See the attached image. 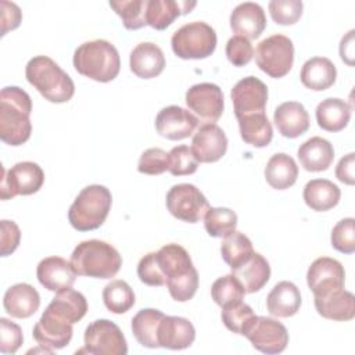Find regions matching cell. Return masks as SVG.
Segmentation results:
<instances>
[{"label": "cell", "instance_id": "b9f144b4", "mask_svg": "<svg viewBox=\"0 0 355 355\" xmlns=\"http://www.w3.org/2000/svg\"><path fill=\"white\" fill-rule=\"evenodd\" d=\"M220 316L226 329L240 336H244V333L255 319V313L251 306L243 301L223 306Z\"/></svg>", "mask_w": 355, "mask_h": 355}, {"label": "cell", "instance_id": "60d3db41", "mask_svg": "<svg viewBox=\"0 0 355 355\" xmlns=\"http://www.w3.org/2000/svg\"><path fill=\"white\" fill-rule=\"evenodd\" d=\"M245 294V290L233 273L216 279L211 287V297L220 308L243 301Z\"/></svg>", "mask_w": 355, "mask_h": 355}, {"label": "cell", "instance_id": "e575fe53", "mask_svg": "<svg viewBox=\"0 0 355 355\" xmlns=\"http://www.w3.org/2000/svg\"><path fill=\"white\" fill-rule=\"evenodd\" d=\"M164 313L154 308L140 309L132 319V333L137 343L147 348H159L158 327Z\"/></svg>", "mask_w": 355, "mask_h": 355}, {"label": "cell", "instance_id": "6da1fadb", "mask_svg": "<svg viewBox=\"0 0 355 355\" xmlns=\"http://www.w3.org/2000/svg\"><path fill=\"white\" fill-rule=\"evenodd\" d=\"M31 96L18 86L0 92V139L8 146H21L31 137Z\"/></svg>", "mask_w": 355, "mask_h": 355}, {"label": "cell", "instance_id": "816d5d0a", "mask_svg": "<svg viewBox=\"0 0 355 355\" xmlns=\"http://www.w3.org/2000/svg\"><path fill=\"white\" fill-rule=\"evenodd\" d=\"M0 227H1L0 252H1V257H7L12 254L19 245L21 230L14 220H7V219H3L0 222Z\"/></svg>", "mask_w": 355, "mask_h": 355}, {"label": "cell", "instance_id": "8fae6325", "mask_svg": "<svg viewBox=\"0 0 355 355\" xmlns=\"http://www.w3.org/2000/svg\"><path fill=\"white\" fill-rule=\"evenodd\" d=\"M186 104L204 123H215L223 114L222 89L215 83H197L186 92Z\"/></svg>", "mask_w": 355, "mask_h": 355}, {"label": "cell", "instance_id": "3957f363", "mask_svg": "<svg viewBox=\"0 0 355 355\" xmlns=\"http://www.w3.org/2000/svg\"><path fill=\"white\" fill-rule=\"evenodd\" d=\"M75 69L96 82L114 80L121 69V58L116 47L108 40L96 39L82 43L73 53Z\"/></svg>", "mask_w": 355, "mask_h": 355}, {"label": "cell", "instance_id": "7a4b0ae2", "mask_svg": "<svg viewBox=\"0 0 355 355\" xmlns=\"http://www.w3.org/2000/svg\"><path fill=\"white\" fill-rule=\"evenodd\" d=\"M69 262L78 276L111 279L119 272L122 257L111 244L93 239L79 243L72 251Z\"/></svg>", "mask_w": 355, "mask_h": 355}, {"label": "cell", "instance_id": "7dc6e473", "mask_svg": "<svg viewBox=\"0 0 355 355\" xmlns=\"http://www.w3.org/2000/svg\"><path fill=\"white\" fill-rule=\"evenodd\" d=\"M169 169L168 153L162 148L146 150L137 162V171L144 175H161Z\"/></svg>", "mask_w": 355, "mask_h": 355}, {"label": "cell", "instance_id": "ffe728a7", "mask_svg": "<svg viewBox=\"0 0 355 355\" xmlns=\"http://www.w3.org/2000/svg\"><path fill=\"white\" fill-rule=\"evenodd\" d=\"M196 338V329L191 322L182 316H164L158 327L159 347L168 349L189 348Z\"/></svg>", "mask_w": 355, "mask_h": 355}, {"label": "cell", "instance_id": "4dcf8cb0", "mask_svg": "<svg viewBox=\"0 0 355 355\" xmlns=\"http://www.w3.org/2000/svg\"><path fill=\"white\" fill-rule=\"evenodd\" d=\"M46 309L73 324L86 315L87 301L82 293L69 287L58 291Z\"/></svg>", "mask_w": 355, "mask_h": 355}, {"label": "cell", "instance_id": "836d02e7", "mask_svg": "<svg viewBox=\"0 0 355 355\" xmlns=\"http://www.w3.org/2000/svg\"><path fill=\"white\" fill-rule=\"evenodd\" d=\"M319 128L327 132L343 130L351 119V107L341 98H324L315 111Z\"/></svg>", "mask_w": 355, "mask_h": 355}, {"label": "cell", "instance_id": "83f0119b", "mask_svg": "<svg viewBox=\"0 0 355 355\" xmlns=\"http://www.w3.org/2000/svg\"><path fill=\"white\" fill-rule=\"evenodd\" d=\"M232 273L241 283L245 293L251 294L259 291L269 282L270 266L259 252H252L244 263L232 269Z\"/></svg>", "mask_w": 355, "mask_h": 355}, {"label": "cell", "instance_id": "74e56055", "mask_svg": "<svg viewBox=\"0 0 355 355\" xmlns=\"http://www.w3.org/2000/svg\"><path fill=\"white\" fill-rule=\"evenodd\" d=\"M103 301L105 308L112 313H125L136 302L132 287L121 279L110 282L103 290Z\"/></svg>", "mask_w": 355, "mask_h": 355}, {"label": "cell", "instance_id": "f5cc1de1", "mask_svg": "<svg viewBox=\"0 0 355 355\" xmlns=\"http://www.w3.org/2000/svg\"><path fill=\"white\" fill-rule=\"evenodd\" d=\"M1 36H4L8 31H12L19 26L22 19V12L15 3L1 1Z\"/></svg>", "mask_w": 355, "mask_h": 355}, {"label": "cell", "instance_id": "30bf717a", "mask_svg": "<svg viewBox=\"0 0 355 355\" xmlns=\"http://www.w3.org/2000/svg\"><path fill=\"white\" fill-rule=\"evenodd\" d=\"M44 182L43 169L32 161H22L6 171L3 168L0 198L10 200L15 196H31L39 191Z\"/></svg>", "mask_w": 355, "mask_h": 355}, {"label": "cell", "instance_id": "7c38bea8", "mask_svg": "<svg viewBox=\"0 0 355 355\" xmlns=\"http://www.w3.org/2000/svg\"><path fill=\"white\" fill-rule=\"evenodd\" d=\"M244 336L252 347L263 354H280L288 344V333L283 323L266 316H255Z\"/></svg>", "mask_w": 355, "mask_h": 355}, {"label": "cell", "instance_id": "e0dca14e", "mask_svg": "<svg viewBox=\"0 0 355 355\" xmlns=\"http://www.w3.org/2000/svg\"><path fill=\"white\" fill-rule=\"evenodd\" d=\"M33 338L39 345L50 351L67 347L72 338L73 329L67 320L44 309L43 315L33 326Z\"/></svg>", "mask_w": 355, "mask_h": 355}, {"label": "cell", "instance_id": "ac0fdd59", "mask_svg": "<svg viewBox=\"0 0 355 355\" xmlns=\"http://www.w3.org/2000/svg\"><path fill=\"white\" fill-rule=\"evenodd\" d=\"M36 276L44 288L58 293L72 287L78 275L69 261L61 257H47L39 262Z\"/></svg>", "mask_w": 355, "mask_h": 355}, {"label": "cell", "instance_id": "f6af8a7d", "mask_svg": "<svg viewBox=\"0 0 355 355\" xmlns=\"http://www.w3.org/2000/svg\"><path fill=\"white\" fill-rule=\"evenodd\" d=\"M169 172L173 176H186L191 175L197 171L198 168V161L194 158L191 148L180 144L173 147L169 153Z\"/></svg>", "mask_w": 355, "mask_h": 355}, {"label": "cell", "instance_id": "d6a6232c", "mask_svg": "<svg viewBox=\"0 0 355 355\" xmlns=\"http://www.w3.org/2000/svg\"><path fill=\"white\" fill-rule=\"evenodd\" d=\"M298 178V166L293 157L284 153L272 155L265 166V179L272 189L286 190Z\"/></svg>", "mask_w": 355, "mask_h": 355}, {"label": "cell", "instance_id": "bcb514c9", "mask_svg": "<svg viewBox=\"0 0 355 355\" xmlns=\"http://www.w3.org/2000/svg\"><path fill=\"white\" fill-rule=\"evenodd\" d=\"M355 219L344 218L336 223L331 230V247L343 254H352L355 251Z\"/></svg>", "mask_w": 355, "mask_h": 355}, {"label": "cell", "instance_id": "f35d334b", "mask_svg": "<svg viewBox=\"0 0 355 355\" xmlns=\"http://www.w3.org/2000/svg\"><path fill=\"white\" fill-rule=\"evenodd\" d=\"M204 226L211 237H226L236 230L237 215L230 208H209L204 216Z\"/></svg>", "mask_w": 355, "mask_h": 355}, {"label": "cell", "instance_id": "7bdbcfd3", "mask_svg": "<svg viewBox=\"0 0 355 355\" xmlns=\"http://www.w3.org/2000/svg\"><path fill=\"white\" fill-rule=\"evenodd\" d=\"M171 297L178 302H186L191 300L198 288V273L193 266L189 272L165 283Z\"/></svg>", "mask_w": 355, "mask_h": 355}, {"label": "cell", "instance_id": "cb8c5ba5", "mask_svg": "<svg viewBox=\"0 0 355 355\" xmlns=\"http://www.w3.org/2000/svg\"><path fill=\"white\" fill-rule=\"evenodd\" d=\"M301 166L308 172H322L329 169L334 159L333 144L319 136L304 141L297 151Z\"/></svg>", "mask_w": 355, "mask_h": 355}, {"label": "cell", "instance_id": "9c48e42d", "mask_svg": "<svg viewBox=\"0 0 355 355\" xmlns=\"http://www.w3.org/2000/svg\"><path fill=\"white\" fill-rule=\"evenodd\" d=\"M85 348L93 355H126L128 344L118 324L108 319H97L85 330ZM80 352V351H79Z\"/></svg>", "mask_w": 355, "mask_h": 355}, {"label": "cell", "instance_id": "ab89813d", "mask_svg": "<svg viewBox=\"0 0 355 355\" xmlns=\"http://www.w3.org/2000/svg\"><path fill=\"white\" fill-rule=\"evenodd\" d=\"M148 0H121L110 1V7L121 17L122 24L129 31H136L147 25L146 10Z\"/></svg>", "mask_w": 355, "mask_h": 355}, {"label": "cell", "instance_id": "ba28073f", "mask_svg": "<svg viewBox=\"0 0 355 355\" xmlns=\"http://www.w3.org/2000/svg\"><path fill=\"white\" fill-rule=\"evenodd\" d=\"M166 208L172 216L187 223L200 222L211 208L205 196L190 183H179L166 193Z\"/></svg>", "mask_w": 355, "mask_h": 355}, {"label": "cell", "instance_id": "8d00e7d4", "mask_svg": "<svg viewBox=\"0 0 355 355\" xmlns=\"http://www.w3.org/2000/svg\"><path fill=\"white\" fill-rule=\"evenodd\" d=\"M254 252L251 240L241 232H233L229 236L223 237L220 244V254L223 261L234 269L244 263Z\"/></svg>", "mask_w": 355, "mask_h": 355}, {"label": "cell", "instance_id": "d590c367", "mask_svg": "<svg viewBox=\"0 0 355 355\" xmlns=\"http://www.w3.org/2000/svg\"><path fill=\"white\" fill-rule=\"evenodd\" d=\"M241 139L252 147H266L273 137L272 123L265 112L245 115L237 119Z\"/></svg>", "mask_w": 355, "mask_h": 355}, {"label": "cell", "instance_id": "d4e9b609", "mask_svg": "<svg viewBox=\"0 0 355 355\" xmlns=\"http://www.w3.org/2000/svg\"><path fill=\"white\" fill-rule=\"evenodd\" d=\"M318 313L330 320L347 322L355 316V298L354 294L340 288L323 297L313 298Z\"/></svg>", "mask_w": 355, "mask_h": 355}, {"label": "cell", "instance_id": "c3c4849f", "mask_svg": "<svg viewBox=\"0 0 355 355\" xmlns=\"http://www.w3.org/2000/svg\"><path fill=\"white\" fill-rule=\"evenodd\" d=\"M226 57L234 67L247 65L254 57V49L248 39L243 36H233L226 43Z\"/></svg>", "mask_w": 355, "mask_h": 355}, {"label": "cell", "instance_id": "9a60e30c", "mask_svg": "<svg viewBox=\"0 0 355 355\" xmlns=\"http://www.w3.org/2000/svg\"><path fill=\"white\" fill-rule=\"evenodd\" d=\"M197 126V116L179 105H168L155 116V129L158 135L168 140H183L190 137L194 135Z\"/></svg>", "mask_w": 355, "mask_h": 355}, {"label": "cell", "instance_id": "d6986e66", "mask_svg": "<svg viewBox=\"0 0 355 355\" xmlns=\"http://www.w3.org/2000/svg\"><path fill=\"white\" fill-rule=\"evenodd\" d=\"M230 28L237 36H243L248 40L259 37L266 28L263 8L252 1L240 3L230 14Z\"/></svg>", "mask_w": 355, "mask_h": 355}, {"label": "cell", "instance_id": "11a10c76", "mask_svg": "<svg viewBox=\"0 0 355 355\" xmlns=\"http://www.w3.org/2000/svg\"><path fill=\"white\" fill-rule=\"evenodd\" d=\"M354 31H349L345 37L341 39L340 43V57L343 61H345L348 65H352V57H354Z\"/></svg>", "mask_w": 355, "mask_h": 355}, {"label": "cell", "instance_id": "277c9868", "mask_svg": "<svg viewBox=\"0 0 355 355\" xmlns=\"http://www.w3.org/2000/svg\"><path fill=\"white\" fill-rule=\"evenodd\" d=\"M26 80L50 103H67L75 93L71 76L47 55L31 58L25 68Z\"/></svg>", "mask_w": 355, "mask_h": 355}, {"label": "cell", "instance_id": "f1b7e54d", "mask_svg": "<svg viewBox=\"0 0 355 355\" xmlns=\"http://www.w3.org/2000/svg\"><path fill=\"white\" fill-rule=\"evenodd\" d=\"M337 78L334 64L326 57H312L304 62L300 73L302 85L313 92H323L331 87Z\"/></svg>", "mask_w": 355, "mask_h": 355}, {"label": "cell", "instance_id": "db71d44e", "mask_svg": "<svg viewBox=\"0 0 355 355\" xmlns=\"http://www.w3.org/2000/svg\"><path fill=\"white\" fill-rule=\"evenodd\" d=\"M354 168H355V154L349 153L338 161L336 166V178L345 184H349V186L354 184L355 182Z\"/></svg>", "mask_w": 355, "mask_h": 355}, {"label": "cell", "instance_id": "8992f818", "mask_svg": "<svg viewBox=\"0 0 355 355\" xmlns=\"http://www.w3.org/2000/svg\"><path fill=\"white\" fill-rule=\"evenodd\" d=\"M171 46L182 60H202L215 51L216 33L207 22H189L173 32Z\"/></svg>", "mask_w": 355, "mask_h": 355}, {"label": "cell", "instance_id": "4fadbf2b", "mask_svg": "<svg viewBox=\"0 0 355 355\" xmlns=\"http://www.w3.org/2000/svg\"><path fill=\"white\" fill-rule=\"evenodd\" d=\"M306 283L315 297H323L344 288V266L334 258L320 257L315 259L308 268Z\"/></svg>", "mask_w": 355, "mask_h": 355}, {"label": "cell", "instance_id": "5bb4252c", "mask_svg": "<svg viewBox=\"0 0 355 355\" xmlns=\"http://www.w3.org/2000/svg\"><path fill=\"white\" fill-rule=\"evenodd\" d=\"M230 97L233 101L234 115L239 119L245 115L265 112L268 87L261 79L255 76H247L240 79L233 86Z\"/></svg>", "mask_w": 355, "mask_h": 355}, {"label": "cell", "instance_id": "ee69618b", "mask_svg": "<svg viewBox=\"0 0 355 355\" xmlns=\"http://www.w3.org/2000/svg\"><path fill=\"white\" fill-rule=\"evenodd\" d=\"M268 8L276 24L293 25L301 18L304 4L301 0H272Z\"/></svg>", "mask_w": 355, "mask_h": 355}, {"label": "cell", "instance_id": "484cf974", "mask_svg": "<svg viewBox=\"0 0 355 355\" xmlns=\"http://www.w3.org/2000/svg\"><path fill=\"white\" fill-rule=\"evenodd\" d=\"M196 1H178V0H148L146 10V22L157 31L166 29L178 17L189 14Z\"/></svg>", "mask_w": 355, "mask_h": 355}, {"label": "cell", "instance_id": "f546056e", "mask_svg": "<svg viewBox=\"0 0 355 355\" xmlns=\"http://www.w3.org/2000/svg\"><path fill=\"white\" fill-rule=\"evenodd\" d=\"M157 265L165 279V283L189 272L193 268L190 254L179 244L171 243L155 252Z\"/></svg>", "mask_w": 355, "mask_h": 355}, {"label": "cell", "instance_id": "44dd1931", "mask_svg": "<svg viewBox=\"0 0 355 355\" xmlns=\"http://www.w3.org/2000/svg\"><path fill=\"white\" fill-rule=\"evenodd\" d=\"M3 306L10 316L26 319L39 309L40 295L33 286L28 283H17L4 293Z\"/></svg>", "mask_w": 355, "mask_h": 355}, {"label": "cell", "instance_id": "4316f807", "mask_svg": "<svg viewBox=\"0 0 355 355\" xmlns=\"http://www.w3.org/2000/svg\"><path fill=\"white\" fill-rule=\"evenodd\" d=\"M301 306V294L298 287L287 280L279 282L266 297V308L272 316H294Z\"/></svg>", "mask_w": 355, "mask_h": 355}, {"label": "cell", "instance_id": "52a82bcc", "mask_svg": "<svg viewBox=\"0 0 355 355\" xmlns=\"http://www.w3.org/2000/svg\"><path fill=\"white\" fill-rule=\"evenodd\" d=\"M258 68L270 78L286 76L294 62V44L290 37L276 33L258 43L255 49Z\"/></svg>", "mask_w": 355, "mask_h": 355}, {"label": "cell", "instance_id": "1f68e13d", "mask_svg": "<svg viewBox=\"0 0 355 355\" xmlns=\"http://www.w3.org/2000/svg\"><path fill=\"white\" fill-rule=\"evenodd\" d=\"M302 197L311 209L323 212L338 204L341 191L337 184L327 179H312L305 184Z\"/></svg>", "mask_w": 355, "mask_h": 355}, {"label": "cell", "instance_id": "f907efd6", "mask_svg": "<svg viewBox=\"0 0 355 355\" xmlns=\"http://www.w3.org/2000/svg\"><path fill=\"white\" fill-rule=\"evenodd\" d=\"M137 276L147 286L161 287L165 284V279L155 261V252H148L139 261Z\"/></svg>", "mask_w": 355, "mask_h": 355}, {"label": "cell", "instance_id": "5b68a950", "mask_svg": "<svg viewBox=\"0 0 355 355\" xmlns=\"http://www.w3.org/2000/svg\"><path fill=\"white\" fill-rule=\"evenodd\" d=\"M112 204L111 191L101 184H90L80 190L69 207L68 220L79 232L98 229L107 219Z\"/></svg>", "mask_w": 355, "mask_h": 355}, {"label": "cell", "instance_id": "7402d4cb", "mask_svg": "<svg viewBox=\"0 0 355 355\" xmlns=\"http://www.w3.org/2000/svg\"><path fill=\"white\" fill-rule=\"evenodd\" d=\"M130 71L141 79L158 76L165 68V57L162 50L151 42L139 43L129 57Z\"/></svg>", "mask_w": 355, "mask_h": 355}, {"label": "cell", "instance_id": "2e32d148", "mask_svg": "<svg viewBox=\"0 0 355 355\" xmlns=\"http://www.w3.org/2000/svg\"><path fill=\"white\" fill-rule=\"evenodd\" d=\"M190 148L198 162H216L226 154L227 137L216 123H202L194 132Z\"/></svg>", "mask_w": 355, "mask_h": 355}, {"label": "cell", "instance_id": "603a6c76", "mask_svg": "<svg viewBox=\"0 0 355 355\" xmlns=\"http://www.w3.org/2000/svg\"><path fill=\"white\" fill-rule=\"evenodd\" d=\"M273 122L280 135L288 139H295L309 129L308 111L298 101H286L277 105Z\"/></svg>", "mask_w": 355, "mask_h": 355}, {"label": "cell", "instance_id": "681fc988", "mask_svg": "<svg viewBox=\"0 0 355 355\" xmlns=\"http://www.w3.org/2000/svg\"><path fill=\"white\" fill-rule=\"evenodd\" d=\"M24 336L21 327L6 319L0 318V351L1 354H15L22 345Z\"/></svg>", "mask_w": 355, "mask_h": 355}]
</instances>
